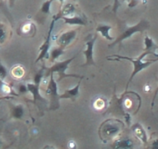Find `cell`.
I'll list each match as a JSON object with an SVG mask.
<instances>
[{
    "mask_svg": "<svg viewBox=\"0 0 158 149\" xmlns=\"http://www.w3.org/2000/svg\"><path fill=\"white\" fill-rule=\"evenodd\" d=\"M149 54H150V53L147 52V51H143V52L140 55H139L136 57H128V56L118 55V54H114V55H112L110 56V57H107L108 60H111V61L127 60V61H129L130 62H131V64L133 65V71H132L131 75H130V79H129L128 82H127V87H126V91H127L130 83L133 81V79H134V77L136 76V74L153 63V62H150V60L143 61L144 57H145L146 56L149 55Z\"/></svg>",
    "mask_w": 158,
    "mask_h": 149,
    "instance_id": "cell-1",
    "label": "cell"
},
{
    "mask_svg": "<svg viewBox=\"0 0 158 149\" xmlns=\"http://www.w3.org/2000/svg\"><path fill=\"white\" fill-rule=\"evenodd\" d=\"M121 27H122V29H121L120 33L118 36V37H116L114 40V41L111 45H109V48H112V47H114L115 45L123 43L124 40L130 38L135 33H143L144 31H146V30H147L150 28V24L148 20H147L146 19H142L136 25L127 26L123 25L122 24Z\"/></svg>",
    "mask_w": 158,
    "mask_h": 149,
    "instance_id": "cell-2",
    "label": "cell"
},
{
    "mask_svg": "<svg viewBox=\"0 0 158 149\" xmlns=\"http://www.w3.org/2000/svg\"><path fill=\"white\" fill-rule=\"evenodd\" d=\"M123 128V123L118 120L109 119L101 124L99 127V136L103 141L115 139Z\"/></svg>",
    "mask_w": 158,
    "mask_h": 149,
    "instance_id": "cell-3",
    "label": "cell"
},
{
    "mask_svg": "<svg viewBox=\"0 0 158 149\" xmlns=\"http://www.w3.org/2000/svg\"><path fill=\"white\" fill-rule=\"evenodd\" d=\"M76 57V55H74L73 57H71L69 59H67V60L62 61V62H54L52 66H51L50 68H48L47 69V72H45V74L49 76L51 73H56V74H58V79H57V82H60L65 78H69V77H73V78H77V79H83V76H81L79 74H68L66 73V71L68 70V66H69L70 64L74 60V58Z\"/></svg>",
    "mask_w": 158,
    "mask_h": 149,
    "instance_id": "cell-4",
    "label": "cell"
},
{
    "mask_svg": "<svg viewBox=\"0 0 158 149\" xmlns=\"http://www.w3.org/2000/svg\"><path fill=\"white\" fill-rule=\"evenodd\" d=\"M45 69L42 68L35 74L33 83H27L28 92L32 95L33 103L36 105L40 104V103L42 104L47 103V100L40 95V84H41L42 79H43Z\"/></svg>",
    "mask_w": 158,
    "mask_h": 149,
    "instance_id": "cell-5",
    "label": "cell"
},
{
    "mask_svg": "<svg viewBox=\"0 0 158 149\" xmlns=\"http://www.w3.org/2000/svg\"><path fill=\"white\" fill-rule=\"evenodd\" d=\"M50 79L45 93L49 98V109L50 110H57L60 106V94L58 93L57 81L54 79V73L50 74Z\"/></svg>",
    "mask_w": 158,
    "mask_h": 149,
    "instance_id": "cell-6",
    "label": "cell"
},
{
    "mask_svg": "<svg viewBox=\"0 0 158 149\" xmlns=\"http://www.w3.org/2000/svg\"><path fill=\"white\" fill-rule=\"evenodd\" d=\"M57 21V18L53 16L52 20H51V24H50L49 30H48V36H47L46 39L42 44L41 46L39 48V54L37 56V58L35 61V63H37L40 61H43L44 59H48L49 58V53L50 50H51V35H52L53 30H54V25H55L56 22Z\"/></svg>",
    "mask_w": 158,
    "mask_h": 149,
    "instance_id": "cell-7",
    "label": "cell"
},
{
    "mask_svg": "<svg viewBox=\"0 0 158 149\" xmlns=\"http://www.w3.org/2000/svg\"><path fill=\"white\" fill-rule=\"evenodd\" d=\"M97 40L96 35H90V37L85 42L86 48L84 51L85 57V62L82 66H89V65H95V59H94V47Z\"/></svg>",
    "mask_w": 158,
    "mask_h": 149,
    "instance_id": "cell-8",
    "label": "cell"
},
{
    "mask_svg": "<svg viewBox=\"0 0 158 149\" xmlns=\"http://www.w3.org/2000/svg\"><path fill=\"white\" fill-rule=\"evenodd\" d=\"M77 30H71L62 33L57 37V46L65 49L67 47L71 45V42L74 41V40L76 38V36H77Z\"/></svg>",
    "mask_w": 158,
    "mask_h": 149,
    "instance_id": "cell-9",
    "label": "cell"
},
{
    "mask_svg": "<svg viewBox=\"0 0 158 149\" xmlns=\"http://www.w3.org/2000/svg\"><path fill=\"white\" fill-rule=\"evenodd\" d=\"M81 81L80 80L79 83L74 87L71 89H66L64 92L60 95V100H70L72 102L75 101L77 97L80 95V86H81Z\"/></svg>",
    "mask_w": 158,
    "mask_h": 149,
    "instance_id": "cell-10",
    "label": "cell"
},
{
    "mask_svg": "<svg viewBox=\"0 0 158 149\" xmlns=\"http://www.w3.org/2000/svg\"><path fill=\"white\" fill-rule=\"evenodd\" d=\"M131 130L136 138H138L143 144H147L148 143V135L145 129L139 123L134 124L131 127Z\"/></svg>",
    "mask_w": 158,
    "mask_h": 149,
    "instance_id": "cell-11",
    "label": "cell"
},
{
    "mask_svg": "<svg viewBox=\"0 0 158 149\" xmlns=\"http://www.w3.org/2000/svg\"><path fill=\"white\" fill-rule=\"evenodd\" d=\"M26 109L23 104L10 105V116L15 120H22L25 116Z\"/></svg>",
    "mask_w": 158,
    "mask_h": 149,
    "instance_id": "cell-12",
    "label": "cell"
},
{
    "mask_svg": "<svg viewBox=\"0 0 158 149\" xmlns=\"http://www.w3.org/2000/svg\"><path fill=\"white\" fill-rule=\"evenodd\" d=\"M74 12H75V6L73 4L68 3L64 6H62L60 11L58 12V13L54 15V16L57 18V20H59L63 16H73L74 14Z\"/></svg>",
    "mask_w": 158,
    "mask_h": 149,
    "instance_id": "cell-13",
    "label": "cell"
},
{
    "mask_svg": "<svg viewBox=\"0 0 158 149\" xmlns=\"http://www.w3.org/2000/svg\"><path fill=\"white\" fill-rule=\"evenodd\" d=\"M64 22L68 25H77V26H86V20L85 18L77 15H73L71 16H63L61 17Z\"/></svg>",
    "mask_w": 158,
    "mask_h": 149,
    "instance_id": "cell-14",
    "label": "cell"
},
{
    "mask_svg": "<svg viewBox=\"0 0 158 149\" xmlns=\"http://www.w3.org/2000/svg\"><path fill=\"white\" fill-rule=\"evenodd\" d=\"M113 148H127L130 149L134 147L133 141L130 138H123L115 141L112 145Z\"/></svg>",
    "mask_w": 158,
    "mask_h": 149,
    "instance_id": "cell-15",
    "label": "cell"
},
{
    "mask_svg": "<svg viewBox=\"0 0 158 149\" xmlns=\"http://www.w3.org/2000/svg\"><path fill=\"white\" fill-rule=\"evenodd\" d=\"M144 45H145L144 51H147L153 55L156 54V51L158 50V45L153 41L151 37L147 35H146L145 38H144Z\"/></svg>",
    "mask_w": 158,
    "mask_h": 149,
    "instance_id": "cell-16",
    "label": "cell"
},
{
    "mask_svg": "<svg viewBox=\"0 0 158 149\" xmlns=\"http://www.w3.org/2000/svg\"><path fill=\"white\" fill-rule=\"evenodd\" d=\"M111 30H112V26L107 24H100L96 27L97 33H99L102 36L107 40H112L114 39L109 33Z\"/></svg>",
    "mask_w": 158,
    "mask_h": 149,
    "instance_id": "cell-17",
    "label": "cell"
},
{
    "mask_svg": "<svg viewBox=\"0 0 158 149\" xmlns=\"http://www.w3.org/2000/svg\"><path fill=\"white\" fill-rule=\"evenodd\" d=\"M54 2L53 0H46L45 2L41 5V7L40 9L39 12H38L37 16L41 19L43 17H46L47 16L51 13V3Z\"/></svg>",
    "mask_w": 158,
    "mask_h": 149,
    "instance_id": "cell-18",
    "label": "cell"
},
{
    "mask_svg": "<svg viewBox=\"0 0 158 149\" xmlns=\"http://www.w3.org/2000/svg\"><path fill=\"white\" fill-rule=\"evenodd\" d=\"M64 53V49L59 46L51 48V49L50 50L49 53L50 61H51L52 63H54L55 61L57 60V59H58L59 57L61 56Z\"/></svg>",
    "mask_w": 158,
    "mask_h": 149,
    "instance_id": "cell-19",
    "label": "cell"
},
{
    "mask_svg": "<svg viewBox=\"0 0 158 149\" xmlns=\"http://www.w3.org/2000/svg\"><path fill=\"white\" fill-rule=\"evenodd\" d=\"M9 37V30L6 24L0 22V45L6 43Z\"/></svg>",
    "mask_w": 158,
    "mask_h": 149,
    "instance_id": "cell-20",
    "label": "cell"
},
{
    "mask_svg": "<svg viewBox=\"0 0 158 149\" xmlns=\"http://www.w3.org/2000/svg\"><path fill=\"white\" fill-rule=\"evenodd\" d=\"M11 74L15 79H21L23 76H24L25 70H24L23 67L20 66V65H16L12 69Z\"/></svg>",
    "mask_w": 158,
    "mask_h": 149,
    "instance_id": "cell-21",
    "label": "cell"
},
{
    "mask_svg": "<svg viewBox=\"0 0 158 149\" xmlns=\"http://www.w3.org/2000/svg\"><path fill=\"white\" fill-rule=\"evenodd\" d=\"M20 31L24 35H30L31 32H35V27L32 23H26L21 26Z\"/></svg>",
    "mask_w": 158,
    "mask_h": 149,
    "instance_id": "cell-22",
    "label": "cell"
},
{
    "mask_svg": "<svg viewBox=\"0 0 158 149\" xmlns=\"http://www.w3.org/2000/svg\"><path fill=\"white\" fill-rule=\"evenodd\" d=\"M93 106L96 110H102L106 106V99L103 98H97L96 100H94Z\"/></svg>",
    "mask_w": 158,
    "mask_h": 149,
    "instance_id": "cell-23",
    "label": "cell"
},
{
    "mask_svg": "<svg viewBox=\"0 0 158 149\" xmlns=\"http://www.w3.org/2000/svg\"><path fill=\"white\" fill-rule=\"evenodd\" d=\"M0 92L3 94H10L12 92L11 87L5 83L4 80L2 79H0Z\"/></svg>",
    "mask_w": 158,
    "mask_h": 149,
    "instance_id": "cell-24",
    "label": "cell"
},
{
    "mask_svg": "<svg viewBox=\"0 0 158 149\" xmlns=\"http://www.w3.org/2000/svg\"><path fill=\"white\" fill-rule=\"evenodd\" d=\"M8 75V70L6 68L5 65L2 63L0 59V79L5 80Z\"/></svg>",
    "mask_w": 158,
    "mask_h": 149,
    "instance_id": "cell-25",
    "label": "cell"
},
{
    "mask_svg": "<svg viewBox=\"0 0 158 149\" xmlns=\"http://www.w3.org/2000/svg\"><path fill=\"white\" fill-rule=\"evenodd\" d=\"M18 92H19V94H26L29 92L27 84H23V83L19 84L18 86Z\"/></svg>",
    "mask_w": 158,
    "mask_h": 149,
    "instance_id": "cell-26",
    "label": "cell"
},
{
    "mask_svg": "<svg viewBox=\"0 0 158 149\" xmlns=\"http://www.w3.org/2000/svg\"><path fill=\"white\" fill-rule=\"evenodd\" d=\"M119 1L118 0H114V3H113V7H112V11H113L114 13H116L117 10H118V7H119Z\"/></svg>",
    "mask_w": 158,
    "mask_h": 149,
    "instance_id": "cell-27",
    "label": "cell"
},
{
    "mask_svg": "<svg viewBox=\"0 0 158 149\" xmlns=\"http://www.w3.org/2000/svg\"><path fill=\"white\" fill-rule=\"evenodd\" d=\"M142 0H130V2H129V6L130 7H135L137 4H139Z\"/></svg>",
    "mask_w": 158,
    "mask_h": 149,
    "instance_id": "cell-28",
    "label": "cell"
},
{
    "mask_svg": "<svg viewBox=\"0 0 158 149\" xmlns=\"http://www.w3.org/2000/svg\"><path fill=\"white\" fill-rule=\"evenodd\" d=\"M157 94H158V86H157V88H156V90H155L154 95H153V100H152V103H151L152 107H153V106H154V102H155V100H156V96H157Z\"/></svg>",
    "mask_w": 158,
    "mask_h": 149,
    "instance_id": "cell-29",
    "label": "cell"
},
{
    "mask_svg": "<svg viewBox=\"0 0 158 149\" xmlns=\"http://www.w3.org/2000/svg\"><path fill=\"white\" fill-rule=\"evenodd\" d=\"M153 148H158V139L155 140L153 143H152V145L150 146Z\"/></svg>",
    "mask_w": 158,
    "mask_h": 149,
    "instance_id": "cell-30",
    "label": "cell"
},
{
    "mask_svg": "<svg viewBox=\"0 0 158 149\" xmlns=\"http://www.w3.org/2000/svg\"><path fill=\"white\" fill-rule=\"evenodd\" d=\"M9 1V6H10V7H13V6H14L15 2H16V0H8Z\"/></svg>",
    "mask_w": 158,
    "mask_h": 149,
    "instance_id": "cell-31",
    "label": "cell"
},
{
    "mask_svg": "<svg viewBox=\"0 0 158 149\" xmlns=\"http://www.w3.org/2000/svg\"><path fill=\"white\" fill-rule=\"evenodd\" d=\"M154 56H155V57H156V58H154V59H148V60H150V62H153V63H154V62H158V54H156Z\"/></svg>",
    "mask_w": 158,
    "mask_h": 149,
    "instance_id": "cell-32",
    "label": "cell"
},
{
    "mask_svg": "<svg viewBox=\"0 0 158 149\" xmlns=\"http://www.w3.org/2000/svg\"><path fill=\"white\" fill-rule=\"evenodd\" d=\"M53 1H59L60 2V8L62 7V6H63L64 2L65 0H53Z\"/></svg>",
    "mask_w": 158,
    "mask_h": 149,
    "instance_id": "cell-33",
    "label": "cell"
},
{
    "mask_svg": "<svg viewBox=\"0 0 158 149\" xmlns=\"http://www.w3.org/2000/svg\"><path fill=\"white\" fill-rule=\"evenodd\" d=\"M2 141H1V140H0V146L2 145Z\"/></svg>",
    "mask_w": 158,
    "mask_h": 149,
    "instance_id": "cell-34",
    "label": "cell"
},
{
    "mask_svg": "<svg viewBox=\"0 0 158 149\" xmlns=\"http://www.w3.org/2000/svg\"><path fill=\"white\" fill-rule=\"evenodd\" d=\"M0 121H2V119H0Z\"/></svg>",
    "mask_w": 158,
    "mask_h": 149,
    "instance_id": "cell-35",
    "label": "cell"
},
{
    "mask_svg": "<svg viewBox=\"0 0 158 149\" xmlns=\"http://www.w3.org/2000/svg\"><path fill=\"white\" fill-rule=\"evenodd\" d=\"M0 1H1V0H0Z\"/></svg>",
    "mask_w": 158,
    "mask_h": 149,
    "instance_id": "cell-36",
    "label": "cell"
}]
</instances>
